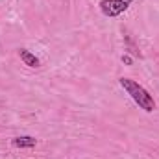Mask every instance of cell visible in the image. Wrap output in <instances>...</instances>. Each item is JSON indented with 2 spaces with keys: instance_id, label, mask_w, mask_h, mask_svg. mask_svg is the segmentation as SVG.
<instances>
[{
  "instance_id": "cell-1",
  "label": "cell",
  "mask_w": 159,
  "mask_h": 159,
  "mask_svg": "<svg viewBox=\"0 0 159 159\" xmlns=\"http://www.w3.org/2000/svg\"><path fill=\"white\" fill-rule=\"evenodd\" d=\"M120 85L124 87V91L131 96V100L141 107V109H144L146 113H152L154 109H156V100H154V96L143 87V85H139L137 81H133V80L129 78H120Z\"/></svg>"
},
{
  "instance_id": "cell-5",
  "label": "cell",
  "mask_w": 159,
  "mask_h": 159,
  "mask_svg": "<svg viewBox=\"0 0 159 159\" xmlns=\"http://www.w3.org/2000/svg\"><path fill=\"white\" fill-rule=\"evenodd\" d=\"M122 63H126V65H131V57H128V56H122Z\"/></svg>"
},
{
  "instance_id": "cell-2",
  "label": "cell",
  "mask_w": 159,
  "mask_h": 159,
  "mask_svg": "<svg viewBox=\"0 0 159 159\" xmlns=\"http://www.w3.org/2000/svg\"><path fill=\"white\" fill-rule=\"evenodd\" d=\"M133 0H102L100 2V9L106 17H117L120 13H124Z\"/></svg>"
},
{
  "instance_id": "cell-4",
  "label": "cell",
  "mask_w": 159,
  "mask_h": 159,
  "mask_svg": "<svg viewBox=\"0 0 159 159\" xmlns=\"http://www.w3.org/2000/svg\"><path fill=\"white\" fill-rule=\"evenodd\" d=\"M37 144V141L34 137H15L13 139V146L17 148H34Z\"/></svg>"
},
{
  "instance_id": "cell-3",
  "label": "cell",
  "mask_w": 159,
  "mask_h": 159,
  "mask_svg": "<svg viewBox=\"0 0 159 159\" xmlns=\"http://www.w3.org/2000/svg\"><path fill=\"white\" fill-rule=\"evenodd\" d=\"M19 56H20V59L24 61V65H28V67H39V59H37L30 50L20 48V50H19Z\"/></svg>"
}]
</instances>
